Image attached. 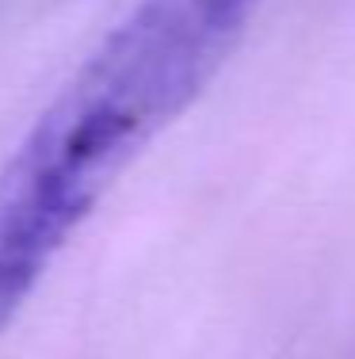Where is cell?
Instances as JSON below:
<instances>
[{
  "mask_svg": "<svg viewBox=\"0 0 355 359\" xmlns=\"http://www.w3.org/2000/svg\"><path fill=\"white\" fill-rule=\"evenodd\" d=\"M264 0H141L0 165V332L138 153L202 96Z\"/></svg>",
  "mask_w": 355,
  "mask_h": 359,
  "instance_id": "1",
  "label": "cell"
}]
</instances>
